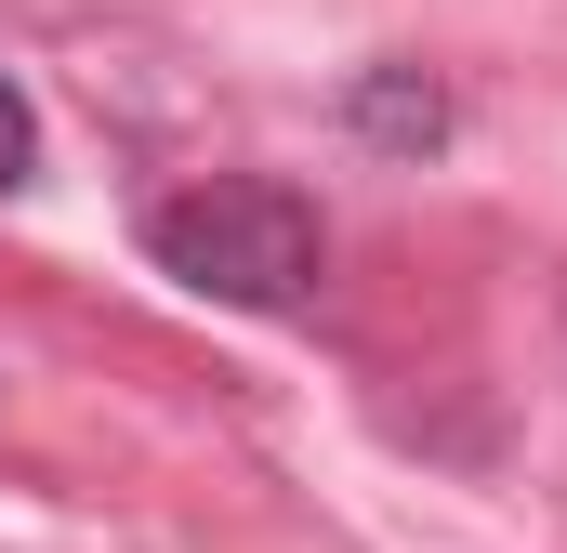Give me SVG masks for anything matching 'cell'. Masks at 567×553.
I'll return each mask as SVG.
<instances>
[{
    "mask_svg": "<svg viewBox=\"0 0 567 553\" xmlns=\"http://www.w3.org/2000/svg\"><path fill=\"white\" fill-rule=\"evenodd\" d=\"M357 133H370V145H435L449 106H435L423 66H370V80H357Z\"/></svg>",
    "mask_w": 567,
    "mask_h": 553,
    "instance_id": "7a4b0ae2",
    "label": "cell"
},
{
    "mask_svg": "<svg viewBox=\"0 0 567 553\" xmlns=\"http://www.w3.org/2000/svg\"><path fill=\"white\" fill-rule=\"evenodd\" d=\"M145 251H158V276H185L198 303H238V316H290V303H317V276H330L317 211H303L290 185H251V171L158 198V211H145Z\"/></svg>",
    "mask_w": 567,
    "mask_h": 553,
    "instance_id": "6da1fadb",
    "label": "cell"
},
{
    "mask_svg": "<svg viewBox=\"0 0 567 553\" xmlns=\"http://www.w3.org/2000/svg\"><path fill=\"white\" fill-rule=\"evenodd\" d=\"M27 171H40V106H27V93L0 80V198H13Z\"/></svg>",
    "mask_w": 567,
    "mask_h": 553,
    "instance_id": "3957f363",
    "label": "cell"
}]
</instances>
